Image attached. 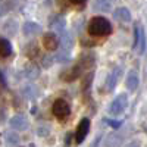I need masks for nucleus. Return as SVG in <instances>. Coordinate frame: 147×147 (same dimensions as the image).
Here are the masks:
<instances>
[{"label": "nucleus", "instance_id": "5701e85b", "mask_svg": "<svg viewBox=\"0 0 147 147\" xmlns=\"http://www.w3.org/2000/svg\"><path fill=\"white\" fill-rule=\"evenodd\" d=\"M22 94L27 97V99H35L37 96V88L34 85H25V87L22 88Z\"/></svg>", "mask_w": 147, "mask_h": 147}, {"label": "nucleus", "instance_id": "4468645a", "mask_svg": "<svg viewBox=\"0 0 147 147\" xmlns=\"http://www.w3.org/2000/svg\"><path fill=\"white\" fill-rule=\"evenodd\" d=\"M122 141H124V137L121 134H109V136L105 138L103 147H121Z\"/></svg>", "mask_w": 147, "mask_h": 147}, {"label": "nucleus", "instance_id": "c756f323", "mask_svg": "<svg viewBox=\"0 0 147 147\" xmlns=\"http://www.w3.org/2000/svg\"><path fill=\"white\" fill-rule=\"evenodd\" d=\"M69 2L72 3V5H77V6H82L87 0H69Z\"/></svg>", "mask_w": 147, "mask_h": 147}, {"label": "nucleus", "instance_id": "2f4dec72", "mask_svg": "<svg viewBox=\"0 0 147 147\" xmlns=\"http://www.w3.org/2000/svg\"><path fill=\"white\" fill-rule=\"evenodd\" d=\"M125 147H141V146H140V143H138V141H131V143H129V144H127Z\"/></svg>", "mask_w": 147, "mask_h": 147}, {"label": "nucleus", "instance_id": "6e6552de", "mask_svg": "<svg viewBox=\"0 0 147 147\" xmlns=\"http://www.w3.org/2000/svg\"><path fill=\"white\" fill-rule=\"evenodd\" d=\"M84 71H87V69H91L94 65H96V55L94 53H82L78 59V62H77Z\"/></svg>", "mask_w": 147, "mask_h": 147}, {"label": "nucleus", "instance_id": "9d476101", "mask_svg": "<svg viewBox=\"0 0 147 147\" xmlns=\"http://www.w3.org/2000/svg\"><path fill=\"white\" fill-rule=\"evenodd\" d=\"M121 74H122V69L118 66V68H115L113 72L107 77V81H106V88H107V91H113V90H115L116 84H118V81H119V78H121Z\"/></svg>", "mask_w": 147, "mask_h": 147}, {"label": "nucleus", "instance_id": "2eb2a0df", "mask_svg": "<svg viewBox=\"0 0 147 147\" xmlns=\"http://www.w3.org/2000/svg\"><path fill=\"white\" fill-rule=\"evenodd\" d=\"M24 74L28 80H37L40 77V66L37 63H27L25 68H24Z\"/></svg>", "mask_w": 147, "mask_h": 147}, {"label": "nucleus", "instance_id": "20e7f679", "mask_svg": "<svg viewBox=\"0 0 147 147\" xmlns=\"http://www.w3.org/2000/svg\"><path fill=\"white\" fill-rule=\"evenodd\" d=\"M88 131H90V119H88V118H82V119L80 121L78 127H77L75 136H74V137H75L77 144H81V143L85 140V137H87Z\"/></svg>", "mask_w": 147, "mask_h": 147}, {"label": "nucleus", "instance_id": "423d86ee", "mask_svg": "<svg viewBox=\"0 0 147 147\" xmlns=\"http://www.w3.org/2000/svg\"><path fill=\"white\" fill-rule=\"evenodd\" d=\"M9 124H10V128L12 129H16V131H25L30 127V122H28L27 116H24V115H15V116H12L10 121H9Z\"/></svg>", "mask_w": 147, "mask_h": 147}, {"label": "nucleus", "instance_id": "7c9ffc66", "mask_svg": "<svg viewBox=\"0 0 147 147\" xmlns=\"http://www.w3.org/2000/svg\"><path fill=\"white\" fill-rule=\"evenodd\" d=\"M0 85H2V87H6V81H5V75L2 72H0Z\"/></svg>", "mask_w": 147, "mask_h": 147}, {"label": "nucleus", "instance_id": "a211bd4d", "mask_svg": "<svg viewBox=\"0 0 147 147\" xmlns=\"http://www.w3.org/2000/svg\"><path fill=\"white\" fill-rule=\"evenodd\" d=\"M115 19H118L119 22H129L131 21V12L127 7H118L113 12Z\"/></svg>", "mask_w": 147, "mask_h": 147}, {"label": "nucleus", "instance_id": "f03ea898", "mask_svg": "<svg viewBox=\"0 0 147 147\" xmlns=\"http://www.w3.org/2000/svg\"><path fill=\"white\" fill-rule=\"evenodd\" d=\"M52 112L53 115L57 118V121L60 122H65L69 116H71V106L66 100L63 99H57L55 100L53 106H52Z\"/></svg>", "mask_w": 147, "mask_h": 147}, {"label": "nucleus", "instance_id": "f3484780", "mask_svg": "<svg viewBox=\"0 0 147 147\" xmlns=\"http://www.w3.org/2000/svg\"><path fill=\"white\" fill-rule=\"evenodd\" d=\"M25 56L28 59H31V60H34V59H37L40 56V47H38V44H37L35 41H31V43L27 44V47H25Z\"/></svg>", "mask_w": 147, "mask_h": 147}, {"label": "nucleus", "instance_id": "aec40b11", "mask_svg": "<svg viewBox=\"0 0 147 147\" xmlns=\"http://www.w3.org/2000/svg\"><path fill=\"white\" fill-rule=\"evenodd\" d=\"M93 9L97 10V12L106 13V12H109L110 9H112V3H110V0H94Z\"/></svg>", "mask_w": 147, "mask_h": 147}, {"label": "nucleus", "instance_id": "7ed1b4c3", "mask_svg": "<svg viewBox=\"0 0 147 147\" xmlns=\"http://www.w3.org/2000/svg\"><path fill=\"white\" fill-rule=\"evenodd\" d=\"M127 106H128V96L125 93H121L112 102V105H110V107H109V112L112 115H121L127 109Z\"/></svg>", "mask_w": 147, "mask_h": 147}, {"label": "nucleus", "instance_id": "1a4fd4ad", "mask_svg": "<svg viewBox=\"0 0 147 147\" xmlns=\"http://www.w3.org/2000/svg\"><path fill=\"white\" fill-rule=\"evenodd\" d=\"M60 47H62V50L60 52H71V49L74 47V37H72V34L69 32V31H63L62 34H60Z\"/></svg>", "mask_w": 147, "mask_h": 147}, {"label": "nucleus", "instance_id": "dca6fc26", "mask_svg": "<svg viewBox=\"0 0 147 147\" xmlns=\"http://www.w3.org/2000/svg\"><path fill=\"white\" fill-rule=\"evenodd\" d=\"M125 85H127V88L131 90V91L137 90V87H138V74L136 71H129L128 72L127 80H125Z\"/></svg>", "mask_w": 147, "mask_h": 147}, {"label": "nucleus", "instance_id": "a878e982", "mask_svg": "<svg viewBox=\"0 0 147 147\" xmlns=\"http://www.w3.org/2000/svg\"><path fill=\"white\" fill-rule=\"evenodd\" d=\"M105 122H106V124L109 125V127H112V128H121L122 127V121H115V119H105Z\"/></svg>", "mask_w": 147, "mask_h": 147}, {"label": "nucleus", "instance_id": "cd10ccee", "mask_svg": "<svg viewBox=\"0 0 147 147\" xmlns=\"http://www.w3.org/2000/svg\"><path fill=\"white\" fill-rule=\"evenodd\" d=\"M9 10V6H7V3H0V16H3L6 12Z\"/></svg>", "mask_w": 147, "mask_h": 147}, {"label": "nucleus", "instance_id": "c85d7f7f", "mask_svg": "<svg viewBox=\"0 0 147 147\" xmlns=\"http://www.w3.org/2000/svg\"><path fill=\"white\" fill-rule=\"evenodd\" d=\"M81 44H82V46H87V47H93V46H96V43H94L93 40H85V38L81 40Z\"/></svg>", "mask_w": 147, "mask_h": 147}, {"label": "nucleus", "instance_id": "f8f14e48", "mask_svg": "<svg viewBox=\"0 0 147 147\" xmlns=\"http://www.w3.org/2000/svg\"><path fill=\"white\" fill-rule=\"evenodd\" d=\"M49 25H50V28H52L53 31H56V32H60V34H62V32L65 31L66 21H65V18H63V16L55 15V16H52L50 22H49Z\"/></svg>", "mask_w": 147, "mask_h": 147}, {"label": "nucleus", "instance_id": "9b49d317", "mask_svg": "<svg viewBox=\"0 0 147 147\" xmlns=\"http://www.w3.org/2000/svg\"><path fill=\"white\" fill-rule=\"evenodd\" d=\"M93 78H94V72L90 71L82 80L81 88H82V93H84V100H90V88H91V84H93Z\"/></svg>", "mask_w": 147, "mask_h": 147}, {"label": "nucleus", "instance_id": "4be33fe9", "mask_svg": "<svg viewBox=\"0 0 147 147\" xmlns=\"http://www.w3.org/2000/svg\"><path fill=\"white\" fill-rule=\"evenodd\" d=\"M16 30H18V24L16 21H7L5 25H3V31L7 34V35H15L16 34Z\"/></svg>", "mask_w": 147, "mask_h": 147}, {"label": "nucleus", "instance_id": "ddd939ff", "mask_svg": "<svg viewBox=\"0 0 147 147\" xmlns=\"http://www.w3.org/2000/svg\"><path fill=\"white\" fill-rule=\"evenodd\" d=\"M22 32L27 37H35L41 32V27L35 22H25L22 27Z\"/></svg>", "mask_w": 147, "mask_h": 147}, {"label": "nucleus", "instance_id": "bb28decb", "mask_svg": "<svg viewBox=\"0 0 147 147\" xmlns=\"http://www.w3.org/2000/svg\"><path fill=\"white\" fill-rule=\"evenodd\" d=\"M37 132H38V136H41V137H46L49 132H50V129L49 128H46V127H41V128H38L37 129Z\"/></svg>", "mask_w": 147, "mask_h": 147}, {"label": "nucleus", "instance_id": "393cba45", "mask_svg": "<svg viewBox=\"0 0 147 147\" xmlns=\"http://www.w3.org/2000/svg\"><path fill=\"white\" fill-rule=\"evenodd\" d=\"M55 60H56V59H55L52 55H46V56L43 57V60H41V65H43L44 68H50V66L53 65Z\"/></svg>", "mask_w": 147, "mask_h": 147}, {"label": "nucleus", "instance_id": "39448f33", "mask_svg": "<svg viewBox=\"0 0 147 147\" xmlns=\"http://www.w3.org/2000/svg\"><path fill=\"white\" fill-rule=\"evenodd\" d=\"M82 72H84V69L78 63H75L72 68H69V69H66V71H63L62 74H60V80H63L66 82L75 81L77 78H80L82 75Z\"/></svg>", "mask_w": 147, "mask_h": 147}, {"label": "nucleus", "instance_id": "f257e3e1", "mask_svg": "<svg viewBox=\"0 0 147 147\" xmlns=\"http://www.w3.org/2000/svg\"><path fill=\"white\" fill-rule=\"evenodd\" d=\"M87 31L91 37H106L112 34V24L103 16H94L88 22Z\"/></svg>", "mask_w": 147, "mask_h": 147}, {"label": "nucleus", "instance_id": "412c9836", "mask_svg": "<svg viewBox=\"0 0 147 147\" xmlns=\"http://www.w3.org/2000/svg\"><path fill=\"white\" fill-rule=\"evenodd\" d=\"M5 141H6V146L7 147H15L19 143V136H18L16 132L9 131V132L5 134Z\"/></svg>", "mask_w": 147, "mask_h": 147}, {"label": "nucleus", "instance_id": "b1692460", "mask_svg": "<svg viewBox=\"0 0 147 147\" xmlns=\"http://www.w3.org/2000/svg\"><path fill=\"white\" fill-rule=\"evenodd\" d=\"M56 60H57V62H60V63H68L69 60H71V56H69L68 52H60L56 56Z\"/></svg>", "mask_w": 147, "mask_h": 147}, {"label": "nucleus", "instance_id": "0eeeda50", "mask_svg": "<svg viewBox=\"0 0 147 147\" xmlns=\"http://www.w3.org/2000/svg\"><path fill=\"white\" fill-rule=\"evenodd\" d=\"M59 44H60V40L57 38V35L55 32H47V34L43 35V46H44L46 50L53 52L59 47Z\"/></svg>", "mask_w": 147, "mask_h": 147}, {"label": "nucleus", "instance_id": "6ab92c4d", "mask_svg": "<svg viewBox=\"0 0 147 147\" xmlns=\"http://www.w3.org/2000/svg\"><path fill=\"white\" fill-rule=\"evenodd\" d=\"M12 55V44L6 38H0V59H6Z\"/></svg>", "mask_w": 147, "mask_h": 147}]
</instances>
